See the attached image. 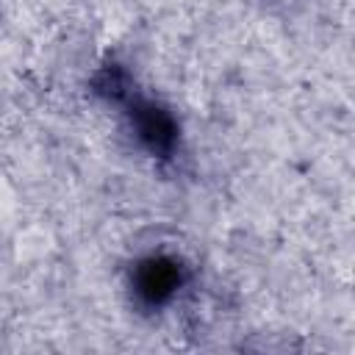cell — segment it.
I'll return each mask as SVG.
<instances>
[{"mask_svg": "<svg viewBox=\"0 0 355 355\" xmlns=\"http://www.w3.org/2000/svg\"><path fill=\"white\" fill-rule=\"evenodd\" d=\"M183 283V269L172 258H147L133 272V291L144 305H164L175 297Z\"/></svg>", "mask_w": 355, "mask_h": 355, "instance_id": "cell-1", "label": "cell"}]
</instances>
